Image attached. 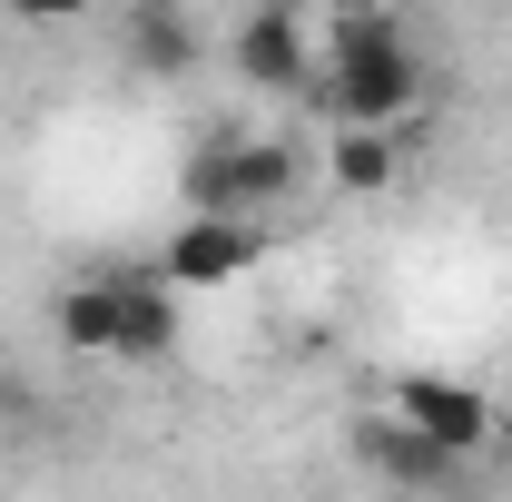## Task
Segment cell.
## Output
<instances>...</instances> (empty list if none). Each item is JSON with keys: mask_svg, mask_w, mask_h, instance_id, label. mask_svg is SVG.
I'll return each mask as SVG.
<instances>
[{"mask_svg": "<svg viewBox=\"0 0 512 502\" xmlns=\"http://www.w3.org/2000/svg\"><path fill=\"white\" fill-rule=\"evenodd\" d=\"M325 69L306 79L316 89L325 128H404L424 109V60H414V40L394 30V10L365 0V10H325Z\"/></svg>", "mask_w": 512, "mask_h": 502, "instance_id": "6da1fadb", "label": "cell"}, {"mask_svg": "<svg viewBox=\"0 0 512 502\" xmlns=\"http://www.w3.org/2000/svg\"><path fill=\"white\" fill-rule=\"evenodd\" d=\"M188 207H237V217H266V207H286V197L306 188V158L286 148V138H256V128H237V138H207L188 158Z\"/></svg>", "mask_w": 512, "mask_h": 502, "instance_id": "7a4b0ae2", "label": "cell"}, {"mask_svg": "<svg viewBox=\"0 0 512 502\" xmlns=\"http://www.w3.org/2000/svg\"><path fill=\"white\" fill-rule=\"evenodd\" d=\"M256 256H266V217H237V207H188L158 247V276L178 296H207V286H237Z\"/></svg>", "mask_w": 512, "mask_h": 502, "instance_id": "3957f363", "label": "cell"}, {"mask_svg": "<svg viewBox=\"0 0 512 502\" xmlns=\"http://www.w3.org/2000/svg\"><path fill=\"white\" fill-rule=\"evenodd\" d=\"M227 69H237L247 89H306V79H316V30H306L286 0H237Z\"/></svg>", "mask_w": 512, "mask_h": 502, "instance_id": "277c9868", "label": "cell"}, {"mask_svg": "<svg viewBox=\"0 0 512 502\" xmlns=\"http://www.w3.org/2000/svg\"><path fill=\"white\" fill-rule=\"evenodd\" d=\"M355 463L384 473V483H404V493H453V483L473 473V453L434 443L424 424H404V414H365V424H355Z\"/></svg>", "mask_w": 512, "mask_h": 502, "instance_id": "5b68a950", "label": "cell"}, {"mask_svg": "<svg viewBox=\"0 0 512 502\" xmlns=\"http://www.w3.org/2000/svg\"><path fill=\"white\" fill-rule=\"evenodd\" d=\"M394 414H404V424H424L434 443H453V453H473V463L493 453V424H503V414H493V394H483V384H463V375H404V384H394Z\"/></svg>", "mask_w": 512, "mask_h": 502, "instance_id": "8992f818", "label": "cell"}, {"mask_svg": "<svg viewBox=\"0 0 512 502\" xmlns=\"http://www.w3.org/2000/svg\"><path fill=\"white\" fill-rule=\"evenodd\" d=\"M119 365H158V355H178V286L158 276V266H119V345H109Z\"/></svg>", "mask_w": 512, "mask_h": 502, "instance_id": "52a82bcc", "label": "cell"}, {"mask_svg": "<svg viewBox=\"0 0 512 502\" xmlns=\"http://www.w3.org/2000/svg\"><path fill=\"white\" fill-rule=\"evenodd\" d=\"M197 50H207V40H197V20L178 0H138V10H128V69H138V79H188Z\"/></svg>", "mask_w": 512, "mask_h": 502, "instance_id": "ba28073f", "label": "cell"}, {"mask_svg": "<svg viewBox=\"0 0 512 502\" xmlns=\"http://www.w3.org/2000/svg\"><path fill=\"white\" fill-rule=\"evenodd\" d=\"M50 325H60L69 355H109V345H119V276H79V286H60Z\"/></svg>", "mask_w": 512, "mask_h": 502, "instance_id": "9c48e42d", "label": "cell"}, {"mask_svg": "<svg viewBox=\"0 0 512 502\" xmlns=\"http://www.w3.org/2000/svg\"><path fill=\"white\" fill-rule=\"evenodd\" d=\"M404 158V128H335V188L345 197H384Z\"/></svg>", "mask_w": 512, "mask_h": 502, "instance_id": "30bf717a", "label": "cell"}, {"mask_svg": "<svg viewBox=\"0 0 512 502\" xmlns=\"http://www.w3.org/2000/svg\"><path fill=\"white\" fill-rule=\"evenodd\" d=\"M99 0H10V20L20 30H69V20H89Z\"/></svg>", "mask_w": 512, "mask_h": 502, "instance_id": "8fae6325", "label": "cell"}, {"mask_svg": "<svg viewBox=\"0 0 512 502\" xmlns=\"http://www.w3.org/2000/svg\"><path fill=\"white\" fill-rule=\"evenodd\" d=\"M325 10H365V0H325Z\"/></svg>", "mask_w": 512, "mask_h": 502, "instance_id": "7c38bea8", "label": "cell"}]
</instances>
